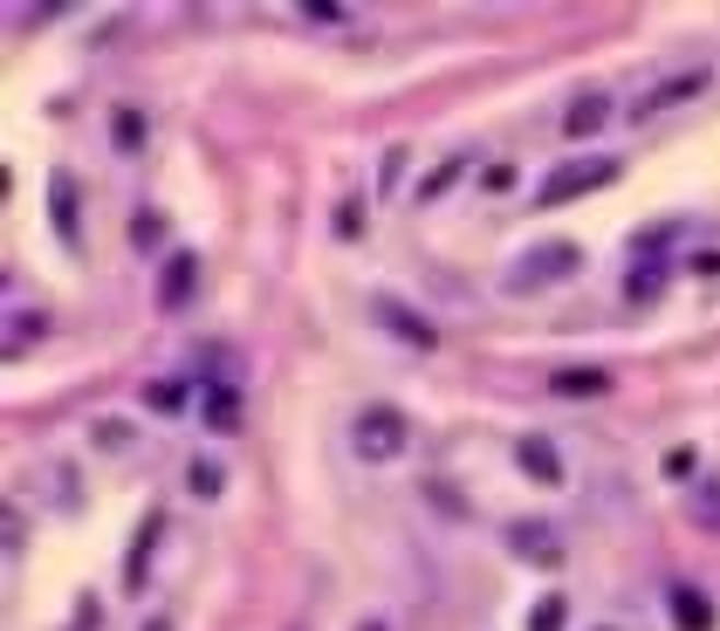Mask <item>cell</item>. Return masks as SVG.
<instances>
[{"label":"cell","mask_w":720,"mask_h":631,"mask_svg":"<svg viewBox=\"0 0 720 631\" xmlns=\"http://www.w3.org/2000/svg\"><path fill=\"white\" fill-rule=\"evenodd\" d=\"M144 631H172V618H159V624H144Z\"/></svg>","instance_id":"obj_23"},{"label":"cell","mask_w":720,"mask_h":631,"mask_svg":"<svg viewBox=\"0 0 720 631\" xmlns=\"http://www.w3.org/2000/svg\"><path fill=\"white\" fill-rule=\"evenodd\" d=\"M364 631H384V624H364Z\"/></svg>","instance_id":"obj_24"},{"label":"cell","mask_w":720,"mask_h":631,"mask_svg":"<svg viewBox=\"0 0 720 631\" xmlns=\"http://www.w3.org/2000/svg\"><path fill=\"white\" fill-rule=\"evenodd\" d=\"M508 542L522 549L529 563H562V557H556V536H549L543 522H514V528H508Z\"/></svg>","instance_id":"obj_10"},{"label":"cell","mask_w":720,"mask_h":631,"mask_svg":"<svg viewBox=\"0 0 720 631\" xmlns=\"http://www.w3.org/2000/svg\"><path fill=\"white\" fill-rule=\"evenodd\" d=\"M96 440L103 446H124V440H131V425H124V419H96Z\"/></svg>","instance_id":"obj_20"},{"label":"cell","mask_w":720,"mask_h":631,"mask_svg":"<svg viewBox=\"0 0 720 631\" xmlns=\"http://www.w3.org/2000/svg\"><path fill=\"white\" fill-rule=\"evenodd\" d=\"M350 440H357V453H364V460H392V453H405L411 446V425H405V412L398 406H364L357 412V425H350Z\"/></svg>","instance_id":"obj_2"},{"label":"cell","mask_w":720,"mask_h":631,"mask_svg":"<svg viewBox=\"0 0 720 631\" xmlns=\"http://www.w3.org/2000/svg\"><path fill=\"white\" fill-rule=\"evenodd\" d=\"M514 460H522L529 481H543V488H562V453L543 440V433H529L522 446H514Z\"/></svg>","instance_id":"obj_6"},{"label":"cell","mask_w":720,"mask_h":631,"mask_svg":"<svg viewBox=\"0 0 720 631\" xmlns=\"http://www.w3.org/2000/svg\"><path fill=\"white\" fill-rule=\"evenodd\" d=\"M186 488H193L199 501H213V494H227V467H220V460H206V453H199V460L186 467Z\"/></svg>","instance_id":"obj_13"},{"label":"cell","mask_w":720,"mask_h":631,"mask_svg":"<svg viewBox=\"0 0 720 631\" xmlns=\"http://www.w3.org/2000/svg\"><path fill=\"white\" fill-rule=\"evenodd\" d=\"M562 618H570V604H562V597H543V604L529 611V631H562Z\"/></svg>","instance_id":"obj_18"},{"label":"cell","mask_w":720,"mask_h":631,"mask_svg":"<svg viewBox=\"0 0 720 631\" xmlns=\"http://www.w3.org/2000/svg\"><path fill=\"white\" fill-rule=\"evenodd\" d=\"M159 528H165L159 515H151V522L138 528V557H131V563H124V591H138V584H144V549H151V542H159Z\"/></svg>","instance_id":"obj_17"},{"label":"cell","mask_w":720,"mask_h":631,"mask_svg":"<svg viewBox=\"0 0 720 631\" xmlns=\"http://www.w3.org/2000/svg\"><path fill=\"white\" fill-rule=\"evenodd\" d=\"M693 90H707V69H693V75H673L659 96H638V117H652L659 104H680V96H693Z\"/></svg>","instance_id":"obj_12"},{"label":"cell","mask_w":720,"mask_h":631,"mask_svg":"<svg viewBox=\"0 0 720 631\" xmlns=\"http://www.w3.org/2000/svg\"><path fill=\"white\" fill-rule=\"evenodd\" d=\"M673 611H680V631H707V624H713L707 597H693V591H673Z\"/></svg>","instance_id":"obj_16"},{"label":"cell","mask_w":720,"mask_h":631,"mask_svg":"<svg viewBox=\"0 0 720 631\" xmlns=\"http://www.w3.org/2000/svg\"><path fill=\"white\" fill-rule=\"evenodd\" d=\"M604 117H611V96H604V90H590V96H577V104H570L562 131H570V138H590V131H604Z\"/></svg>","instance_id":"obj_9"},{"label":"cell","mask_w":720,"mask_h":631,"mask_svg":"<svg viewBox=\"0 0 720 631\" xmlns=\"http://www.w3.org/2000/svg\"><path fill=\"white\" fill-rule=\"evenodd\" d=\"M199 412H206V425H213V433H234V425H241V392H234V385H206Z\"/></svg>","instance_id":"obj_7"},{"label":"cell","mask_w":720,"mask_h":631,"mask_svg":"<svg viewBox=\"0 0 720 631\" xmlns=\"http://www.w3.org/2000/svg\"><path fill=\"white\" fill-rule=\"evenodd\" d=\"M617 179V159H570V165H556L543 186H535V207H570V199L583 192H597Z\"/></svg>","instance_id":"obj_1"},{"label":"cell","mask_w":720,"mask_h":631,"mask_svg":"<svg viewBox=\"0 0 720 631\" xmlns=\"http://www.w3.org/2000/svg\"><path fill=\"white\" fill-rule=\"evenodd\" d=\"M111 138H117V151H138V144H144V117H138V110H117Z\"/></svg>","instance_id":"obj_19"},{"label":"cell","mask_w":720,"mask_h":631,"mask_svg":"<svg viewBox=\"0 0 720 631\" xmlns=\"http://www.w3.org/2000/svg\"><path fill=\"white\" fill-rule=\"evenodd\" d=\"M549 392L556 398H604L611 392V371L604 364H562V371H549Z\"/></svg>","instance_id":"obj_5"},{"label":"cell","mask_w":720,"mask_h":631,"mask_svg":"<svg viewBox=\"0 0 720 631\" xmlns=\"http://www.w3.org/2000/svg\"><path fill=\"white\" fill-rule=\"evenodd\" d=\"M577 268H583V247H570V241H543V247H529V255L514 261V289H549V282H570Z\"/></svg>","instance_id":"obj_3"},{"label":"cell","mask_w":720,"mask_h":631,"mask_svg":"<svg viewBox=\"0 0 720 631\" xmlns=\"http://www.w3.org/2000/svg\"><path fill=\"white\" fill-rule=\"evenodd\" d=\"M144 406L159 412V419H178V412H186V385H172V377H151V385H144Z\"/></svg>","instance_id":"obj_14"},{"label":"cell","mask_w":720,"mask_h":631,"mask_svg":"<svg viewBox=\"0 0 720 631\" xmlns=\"http://www.w3.org/2000/svg\"><path fill=\"white\" fill-rule=\"evenodd\" d=\"M371 316H378V323H384V330H392L398 343H411V350H432V343H440V330H432L426 316H411L398 295H371Z\"/></svg>","instance_id":"obj_4"},{"label":"cell","mask_w":720,"mask_h":631,"mask_svg":"<svg viewBox=\"0 0 720 631\" xmlns=\"http://www.w3.org/2000/svg\"><path fill=\"white\" fill-rule=\"evenodd\" d=\"M48 207H56V234L76 247V179H69V172H56V179H48Z\"/></svg>","instance_id":"obj_11"},{"label":"cell","mask_w":720,"mask_h":631,"mask_svg":"<svg viewBox=\"0 0 720 631\" xmlns=\"http://www.w3.org/2000/svg\"><path fill=\"white\" fill-rule=\"evenodd\" d=\"M646 295H659V268H638L631 274V302H646Z\"/></svg>","instance_id":"obj_21"},{"label":"cell","mask_w":720,"mask_h":631,"mask_svg":"<svg viewBox=\"0 0 720 631\" xmlns=\"http://www.w3.org/2000/svg\"><path fill=\"white\" fill-rule=\"evenodd\" d=\"M159 234H165V220H159V213H138V234H131V241H138V247H151Z\"/></svg>","instance_id":"obj_22"},{"label":"cell","mask_w":720,"mask_h":631,"mask_svg":"<svg viewBox=\"0 0 720 631\" xmlns=\"http://www.w3.org/2000/svg\"><path fill=\"white\" fill-rule=\"evenodd\" d=\"M193 282H199V261H193V255H172V261H165L159 302H165V309H186V302H193Z\"/></svg>","instance_id":"obj_8"},{"label":"cell","mask_w":720,"mask_h":631,"mask_svg":"<svg viewBox=\"0 0 720 631\" xmlns=\"http://www.w3.org/2000/svg\"><path fill=\"white\" fill-rule=\"evenodd\" d=\"M693 522H700V528H713V536H720V481H713V474H707L700 488H693Z\"/></svg>","instance_id":"obj_15"}]
</instances>
